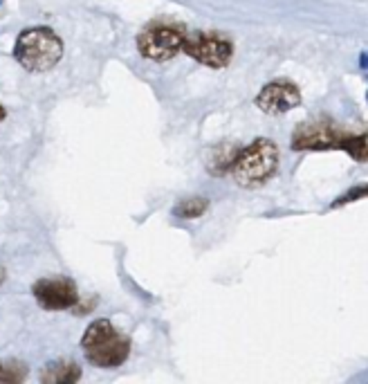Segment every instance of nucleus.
Wrapping results in <instances>:
<instances>
[{"mask_svg":"<svg viewBox=\"0 0 368 384\" xmlns=\"http://www.w3.org/2000/svg\"><path fill=\"white\" fill-rule=\"evenodd\" d=\"M81 380V366L70 359H59V362L45 364L41 371L43 384H74Z\"/></svg>","mask_w":368,"mask_h":384,"instance_id":"nucleus-9","label":"nucleus"},{"mask_svg":"<svg viewBox=\"0 0 368 384\" xmlns=\"http://www.w3.org/2000/svg\"><path fill=\"white\" fill-rule=\"evenodd\" d=\"M187 29L178 22H151L137 34V50L148 61L164 63L182 52Z\"/></svg>","mask_w":368,"mask_h":384,"instance_id":"nucleus-5","label":"nucleus"},{"mask_svg":"<svg viewBox=\"0 0 368 384\" xmlns=\"http://www.w3.org/2000/svg\"><path fill=\"white\" fill-rule=\"evenodd\" d=\"M294 151H346L353 160L366 162L368 160V135L366 133H350L341 128L339 124L330 119L305 121L294 128L292 135Z\"/></svg>","mask_w":368,"mask_h":384,"instance_id":"nucleus-1","label":"nucleus"},{"mask_svg":"<svg viewBox=\"0 0 368 384\" xmlns=\"http://www.w3.org/2000/svg\"><path fill=\"white\" fill-rule=\"evenodd\" d=\"M81 348L92 366L117 369L131 355V340L108 319H97L86 329Z\"/></svg>","mask_w":368,"mask_h":384,"instance_id":"nucleus-2","label":"nucleus"},{"mask_svg":"<svg viewBox=\"0 0 368 384\" xmlns=\"http://www.w3.org/2000/svg\"><path fill=\"white\" fill-rule=\"evenodd\" d=\"M276 168H279V146L272 140L258 138L245 149H240L229 173L234 176L238 187L258 189L276 176Z\"/></svg>","mask_w":368,"mask_h":384,"instance_id":"nucleus-4","label":"nucleus"},{"mask_svg":"<svg viewBox=\"0 0 368 384\" xmlns=\"http://www.w3.org/2000/svg\"><path fill=\"white\" fill-rule=\"evenodd\" d=\"M27 378V364L11 359L7 364H0V384H20Z\"/></svg>","mask_w":368,"mask_h":384,"instance_id":"nucleus-12","label":"nucleus"},{"mask_svg":"<svg viewBox=\"0 0 368 384\" xmlns=\"http://www.w3.org/2000/svg\"><path fill=\"white\" fill-rule=\"evenodd\" d=\"M5 115H7V112H5L3 104H0V121H3V119H5Z\"/></svg>","mask_w":368,"mask_h":384,"instance_id":"nucleus-14","label":"nucleus"},{"mask_svg":"<svg viewBox=\"0 0 368 384\" xmlns=\"http://www.w3.org/2000/svg\"><path fill=\"white\" fill-rule=\"evenodd\" d=\"M362 198H368V183H366V185H357V187L348 189L346 194L339 196L335 202H332V207H343V205H350V202H355V200H362Z\"/></svg>","mask_w":368,"mask_h":384,"instance_id":"nucleus-13","label":"nucleus"},{"mask_svg":"<svg viewBox=\"0 0 368 384\" xmlns=\"http://www.w3.org/2000/svg\"><path fill=\"white\" fill-rule=\"evenodd\" d=\"M209 209V200L200 198V196H193L187 200H180L178 205L173 207V213L178 218H200L202 213H206Z\"/></svg>","mask_w":368,"mask_h":384,"instance_id":"nucleus-11","label":"nucleus"},{"mask_svg":"<svg viewBox=\"0 0 368 384\" xmlns=\"http://www.w3.org/2000/svg\"><path fill=\"white\" fill-rule=\"evenodd\" d=\"M14 59L29 72H48L63 59V41L50 27H29L18 34Z\"/></svg>","mask_w":368,"mask_h":384,"instance_id":"nucleus-3","label":"nucleus"},{"mask_svg":"<svg viewBox=\"0 0 368 384\" xmlns=\"http://www.w3.org/2000/svg\"><path fill=\"white\" fill-rule=\"evenodd\" d=\"M3 281H5V270L0 267V286H3Z\"/></svg>","mask_w":368,"mask_h":384,"instance_id":"nucleus-15","label":"nucleus"},{"mask_svg":"<svg viewBox=\"0 0 368 384\" xmlns=\"http://www.w3.org/2000/svg\"><path fill=\"white\" fill-rule=\"evenodd\" d=\"M182 52L191 56L193 61H198L200 65L221 70V67H227L232 63L234 43L216 32H195L187 34V39L182 43Z\"/></svg>","mask_w":368,"mask_h":384,"instance_id":"nucleus-6","label":"nucleus"},{"mask_svg":"<svg viewBox=\"0 0 368 384\" xmlns=\"http://www.w3.org/2000/svg\"><path fill=\"white\" fill-rule=\"evenodd\" d=\"M298 104H301V90L287 79H276V81L263 86L256 95V106L268 115H283Z\"/></svg>","mask_w":368,"mask_h":384,"instance_id":"nucleus-8","label":"nucleus"},{"mask_svg":"<svg viewBox=\"0 0 368 384\" xmlns=\"http://www.w3.org/2000/svg\"><path fill=\"white\" fill-rule=\"evenodd\" d=\"M240 153L238 144H221L218 149H213L206 157V171L211 176H225L232 171V166L236 162V157Z\"/></svg>","mask_w":368,"mask_h":384,"instance_id":"nucleus-10","label":"nucleus"},{"mask_svg":"<svg viewBox=\"0 0 368 384\" xmlns=\"http://www.w3.org/2000/svg\"><path fill=\"white\" fill-rule=\"evenodd\" d=\"M32 295L45 310H70L79 303V292L72 279L67 277H48L39 279L32 286Z\"/></svg>","mask_w":368,"mask_h":384,"instance_id":"nucleus-7","label":"nucleus"}]
</instances>
